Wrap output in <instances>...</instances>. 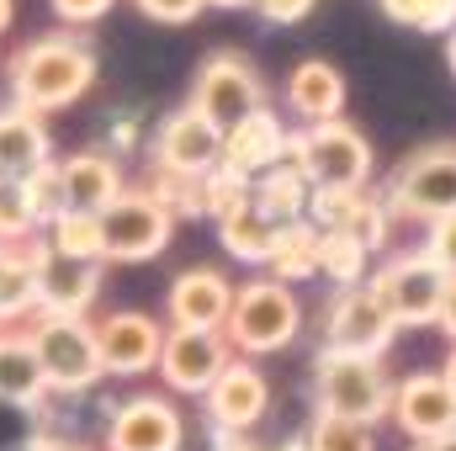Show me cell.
Wrapping results in <instances>:
<instances>
[{"instance_id": "cell-12", "label": "cell", "mask_w": 456, "mask_h": 451, "mask_svg": "<svg viewBox=\"0 0 456 451\" xmlns=\"http://www.w3.org/2000/svg\"><path fill=\"white\" fill-rule=\"evenodd\" d=\"M186 420L165 393H133L107 414V451H181Z\"/></svg>"}, {"instance_id": "cell-3", "label": "cell", "mask_w": 456, "mask_h": 451, "mask_svg": "<svg viewBox=\"0 0 456 451\" xmlns=\"http://www.w3.org/2000/svg\"><path fill=\"white\" fill-rule=\"evenodd\" d=\"M303 330V303L287 282L276 276H255L233 292V314H228L224 335L239 356H271L287 350Z\"/></svg>"}, {"instance_id": "cell-24", "label": "cell", "mask_w": 456, "mask_h": 451, "mask_svg": "<svg viewBox=\"0 0 456 451\" xmlns=\"http://www.w3.org/2000/svg\"><path fill=\"white\" fill-rule=\"evenodd\" d=\"M319 244H324V234L308 224V218H297V224H281V228H276V244H271V260H265V271H271L276 282H287V287H297V282H314V276H319Z\"/></svg>"}, {"instance_id": "cell-38", "label": "cell", "mask_w": 456, "mask_h": 451, "mask_svg": "<svg viewBox=\"0 0 456 451\" xmlns=\"http://www.w3.org/2000/svg\"><path fill=\"white\" fill-rule=\"evenodd\" d=\"M441 377H446V388L456 393V345H452V356H446V366H441Z\"/></svg>"}, {"instance_id": "cell-4", "label": "cell", "mask_w": 456, "mask_h": 451, "mask_svg": "<svg viewBox=\"0 0 456 451\" xmlns=\"http://www.w3.org/2000/svg\"><path fill=\"white\" fill-rule=\"evenodd\" d=\"M281 165H297L308 176V186H340V192H366L371 181V144L361 127L350 122H319L303 133H287V154Z\"/></svg>"}, {"instance_id": "cell-37", "label": "cell", "mask_w": 456, "mask_h": 451, "mask_svg": "<svg viewBox=\"0 0 456 451\" xmlns=\"http://www.w3.org/2000/svg\"><path fill=\"white\" fill-rule=\"evenodd\" d=\"M441 330H446L452 345H456V282L446 287V303H441Z\"/></svg>"}, {"instance_id": "cell-21", "label": "cell", "mask_w": 456, "mask_h": 451, "mask_svg": "<svg viewBox=\"0 0 456 451\" xmlns=\"http://www.w3.org/2000/svg\"><path fill=\"white\" fill-rule=\"evenodd\" d=\"M48 160H53L48 122L37 112H27V107H0V176L27 181Z\"/></svg>"}, {"instance_id": "cell-28", "label": "cell", "mask_w": 456, "mask_h": 451, "mask_svg": "<svg viewBox=\"0 0 456 451\" xmlns=\"http://www.w3.org/2000/svg\"><path fill=\"white\" fill-rule=\"evenodd\" d=\"M319 276H330L335 292L371 282V250L355 234H324V244H319Z\"/></svg>"}, {"instance_id": "cell-43", "label": "cell", "mask_w": 456, "mask_h": 451, "mask_svg": "<svg viewBox=\"0 0 456 451\" xmlns=\"http://www.w3.org/2000/svg\"><path fill=\"white\" fill-rule=\"evenodd\" d=\"M208 5H224V11H239V5H255V0H208Z\"/></svg>"}, {"instance_id": "cell-45", "label": "cell", "mask_w": 456, "mask_h": 451, "mask_svg": "<svg viewBox=\"0 0 456 451\" xmlns=\"http://www.w3.org/2000/svg\"><path fill=\"white\" fill-rule=\"evenodd\" d=\"M414 451H425V447H414Z\"/></svg>"}, {"instance_id": "cell-36", "label": "cell", "mask_w": 456, "mask_h": 451, "mask_svg": "<svg viewBox=\"0 0 456 451\" xmlns=\"http://www.w3.org/2000/svg\"><path fill=\"white\" fill-rule=\"evenodd\" d=\"M48 5H53V16L64 27H91V21H102L112 11L117 0H48Z\"/></svg>"}, {"instance_id": "cell-23", "label": "cell", "mask_w": 456, "mask_h": 451, "mask_svg": "<svg viewBox=\"0 0 456 451\" xmlns=\"http://www.w3.org/2000/svg\"><path fill=\"white\" fill-rule=\"evenodd\" d=\"M48 398V377L37 366V350L27 330L21 335H0V404H16V409H37Z\"/></svg>"}, {"instance_id": "cell-42", "label": "cell", "mask_w": 456, "mask_h": 451, "mask_svg": "<svg viewBox=\"0 0 456 451\" xmlns=\"http://www.w3.org/2000/svg\"><path fill=\"white\" fill-rule=\"evenodd\" d=\"M53 447V441H43V436H37V441H21V447H11V451H48Z\"/></svg>"}, {"instance_id": "cell-11", "label": "cell", "mask_w": 456, "mask_h": 451, "mask_svg": "<svg viewBox=\"0 0 456 451\" xmlns=\"http://www.w3.org/2000/svg\"><path fill=\"white\" fill-rule=\"evenodd\" d=\"M393 335H398V324H393V314L382 308V298L371 292V282L340 287V292L330 298V314H324V345H330V350L377 356V361H382V350L393 345Z\"/></svg>"}, {"instance_id": "cell-41", "label": "cell", "mask_w": 456, "mask_h": 451, "mask_svg": "<svg viewBox=\"0 0 456 451\" xmlns=\"http://www.w3.org/2000/svg\"><path fill=\"white\" fill-rule=\"evenodd\" d=\"M425 451H456V430H452V436H441V441H430Z\"/></svg>"}, {"instance_id": "cell-13", "label": "cell", "mask_w": 456, "mask_h": 451, "mask_svg": "<svg viewBox=\"0 0 456 451\" xmlns=\"http://www.w3.org/2000/svg\"><path fill=\"white\" fill-rule=\"evenodd\" d=\"M224 165V127H213L197 107H175L154 133V170L170 176H208Z\"/></svg>"}, {"instance_id": "cell-39", "label": "cell", "mask_w": 456, "mask_h": 451, "mask_svg": "<svg viewBox=\"0 0 456 451\" xmlns=\"http://www.w3.org/2000/svg\"><path fill=\"white\" fill-rule=\"evenodd\" d=\"M11 21H16V0H0V32H5Z\"/></svg>"}, {"instance_id": "cell-18", "label": "cell", "mask_w": 456, "mask_h": 451, "mask_svg": "<svg viewBox=\"0 0 456 451\" xmlns=\"http://www.w3.org/2000/svg\"><path fill=\"white\" fill-rule=\"evenodd\" d=\"M102 298V260H69V255H43L37 266V314L59 319H86V308Z\"/></svg>"}, {"instance_id": "cell-19", "label": "cell", "mask_w": 456, "mask_h": 451, "mask_svg": "<svg viewBox=\"0 0 456 451\" xmlns=\"http://www.w3.org/2000/svg\"><path fill=\"white\" fill-rule=\"evenodd\" d=\"M281 154H287V127H281V117L271 107L249 112L244 122H233L224 133V165L233 176H244V181H260L265 170H276Z\"/></svg>"}, {"instance_id": "cell-29", "label": "cell", "mask_w": 456, "mask_h": 451, "mask_svg": "<svg viewBox=\"0 0 456 451\" xmlns=\"http://www.w3.org/2000/svg\"><path fill=\"white\" fill-rule=\"evenodd\" d=\"M303 451H377V430H371V425H361V420L319 414V420L308 425Z\"/></svg>"}, {"instance_id": "cell-25", "label": "cell", "mask_w": 456, "mask_h": 451, "mask_svg": "<svg viewBox=\"0 0 456 451\" xmlns=\"http://www.w3.org/2000/svg\"><path fill=\"white\" fill-rule=\"evenodd\" d=\"M255 208L271 218V224H297V218H308V197H314V186H308V176L297 170V165H276V170H265L260 181H255Z\"/></svg>"}, {"instance_id": "cell-9", "label": "cell", "mask_w": 456, "mask_h": 451, "mask_svg": "<svg viewBox=\"0 0 456 451\" xmlns=\"http://www.w3.org/2000/svg\"><path fill=\"white\" fill-rule=\"evenodd\" d=\"M102 234H107V260H127V266L154 260V255H165V244L175 234V213L149 186H138V192H122L102 213Z\"/></svg>"}, {"instance_id": "cell-2", "label": "cell", "mask_w": 456, "mask_h": 451, "mask_svg": "<svg viewBox=\"0 0 456 451\" xmlns=\"http://www.w3.org/2000/svg\"><path fill=\"white\" fill-rule=\"evenodd\" d=\"M314 393H319V414H335V420L377 425L393 414V382L377 356H350L324 345L314 361Z\"/></svg>"}, {"instance_id": "cell-14", "label": "cell", "mask_w": 456, "mask_h": 451, "mask_svg": "<svg viewBox=\"0 0 456 451\" xmlns=\"http://www.w3.org/2000/svg\"><path fill=\"white\" fill-rule=\"evenodd\" d=\"M165 335H170V330H165L154 314H138V308H117L107 319H96V345H102L107 377H143V372H159Z\"/></svg>"}, {"instance_id": "cell-7", "label": "cell", "mask_w": 456, "mask_h": 451, "mask_svg": "<svg viewBox=\"0 0 456 451\" xmlns=\"http://www.w3.org/2000/svg\"><path fill=\"white\" fill-rule=\"evenodd\" d=\"M446 276L414 250V255H393L377 276H371V292L382 298V308L393 314L398 330H425V324H441V303H446Z\"/></svg>"}, {"instance_id": "cell-40", "label": "cell", "mask_w": 456, "mask_h": 451, "mask_svg": "<svg viewBox=\"0 0 456 451\" xmlns=\"http://www.w3.org/2000/svg\"><path fill=\"white\" fill-rule=\"evenodd\" d=\"M446 64H452V75H456V27L446 32Z\"/></svg>"}, {"instance_id": "cell-34", "label": "cell", "mask_w": 456, "mask_h": 451, "mask_svg": "<svg viewBox=\"0 0 456 451\" xmlns=\"http://www.w3.org/2000/svg\"><path fill=\"white\" fill-rule=\"evenodd\" d=\"M446 282H456V213L452 218H441V224H430V234H425V250H419Z\"/></svg>"}, {"instance_id": "cell-32", "label": "cell", "mask_w": 456, "mask_h": 451, "mask_svg": "<svg viewBox=\"0 0 456 451\" xmlns=\"http://www.w3.org/2000/svg\"><path fill=\"white\" fill-rule=\"evenodd\" d=\"M37 213L27 202V186L0 176V244H21V239H37Z\"/></svg>"}, {"instance_id": "cell-26", "label": "cell", "mask_w": 456, "mask_h": 451, "mask_svg": "<svg viewBox=\"0 0 456 451\" xmlns=\"http://www.w3.org/2000/svg\"><path fill=\"white\" fill-rule=\"evenodd\" d=\"M276 228L260 208H255V197L239 208V213H228L224 224H218V244H224L233 260H244V266H265L271 260V244H276Z\"/></svg>"}, {"instance_id": "cell-6", "label": "cell", "mask_w": 456, "mask_h": 451, "mask_svg": "<svg viewBox=\"0 0 456 451\" xmlns=\"http://www.w3.org/2000/svg\"><path fill=\"white\" fill-rule=\"evenodd\" d=\"M387 213L393 218H414V224H441L456 213V144H430V149H414L387 192H382Z\"/></svg>"}, {"instance_id": "cell-22", "label": "cell", "mask_w": 456, "mask_h": 451, "mask_svg": "<svg viewBox=\"0 0 456 451\" xmlns=\"http://www.w3.org/2000/svg\"><path fill=\"white\" fill-rule=\"evenodd\" d=\"M287 107L303 117L308 127L335 122V117L345 112V75L330 59H303V64L287 75Z\"/></svg>"}, {"instance_id": "cell-17", "label": "cell", "mask_w": 456, "mask_h": 451, "mask_svg": "<svg viewBox=\"0 0 456 451\" xmlns=\"http://www.w3.org/2000/svg\"><path fill=\"white\" fill-rule=\"evenodd\" d=\"M233 282H228L218 266H191L170 282L165 292V314H170V330H224L228 314H233Z\"/></svg>"}, {"instance_id": "cell-33", "label": "cell", "mask_w": 456, "mask_h": 451, "mask_svg": "<svg viewBox=\"0 0 456 451\" xmlns=\"http://www.w3.org/2000/svg\"><path fill=\"white\" fill-rule=\"evenodd\" d=\"M21 186H27V202H32V213H37V224H43V228L64 213V176H59V160L37 165Z\"/></svg>"}, {"instance_id": "cell-31", "label": "cell", "mask_w": 456, "mask_h": 451, "mask_svg": "<svg viewBox=\"0 0 456 451\" xmlns=\"http://www.w3.org/2000/svg\"><path fill=\"white\" fill-rule=\"evenodd\" d=\"M387 21L414 27V32H452L456 27V0H377Z\"/></svg>"}, {"instance_id": "cell-16", "label": "cell", "mask_w": 456, "mask_h": 451, "mask_svg": "<svg viewBox=\"0 0 456 451\" xmlns=\"http://www.w3.org/2000/svg\"><path fill=\"white\" fill-rule=\"evenodd\" d=\"M202 404H208L213 430H224V436H244V430H255V425L265 420V409H271V382H265V372H260L249 356H233L228 372L208 388Z\"/></svg>"}, {"instance_id": "cell-44", "label": "cell", "mask_w": 456, "mask_h": 451, "mask_svg": "<svg viewBox=\"0 0 456 451\" xmlns=\"http://www.w3.org/2000/svg\"><path fill=\"white\" fill-rule=\"evenodd\" d=\"M48 451H91V447H69V441H53Z\"/></svg>"}, {"instance_id": "cell-10", "label": "cell", "mask_w": 456, "mask_h": 451, "mask_svg": "<svg viewBox=\"0 0 456 451\" xmlns=\"http://www.w3.org/2000/svg\"><path fill=\"white\" fill-rule=\"evenodd\" d=\"M228 361H233V345L224 330H170L159 350V382L170 393L208 398V388L228 372Z\"/></svg>"}, {"instance_id": "cell-20", "label": "cell", "mask_w": 456, "mask_h": 451, "mask_svg": "<svg viewBox=\"0 0 456 451\" xmlns=\"http://www.w3.org/2000/svg\"><path fill=\"white\" fill-rule=\"evenodd\" d=\"M59 176H64V208L69 213H107L127 192L122 186V165L112 154H102V149H80V154L59 160Z\"/></svg>"}, {"instance_id": "cell-8", "label": "cell", "mask_w": 456, "mask_h": 451, "mask_svg": "<svg viewBox=\"0 0 456 451\" xmlns=\"http://www.w3.org/2000/svg\"><path fill=\"white\" fill-rule=\"evenodd\" d=\"M186 107H197L213 127L228 133L233 122H244L249 112L265 107V86H260V75H255V64L244 53H208L197 80H191V102Z\"/></svg>"}, {"instance_id": "cell-30", "label": "cell", "mask_w": 456, "mask_h": 451, "mask_svg": "<svg viewBox=\"0 0 456 451\" xmlns=\"http://www.w3.org/2000/svg\"><path fill=\"white\" fill-rule=\"evenodd\" d=\"M249 192H255V181L233 176L228 165H218V170H208V176H202V218L224 224L228 213H239V208L249 202Z\"/></svg>"}, {"instance_id": "cell-35", "label": "cell", "mask_w": 456, "mask_h": 451, "mask_svg": "<svg viewBox=\"0 0 456 451\" xmlns=\"http://www.w3.org/2000/svg\"><path fill=\"white\" fill-rule=\"evenodd\" d=\"M149 21H165V27H186L208 11V0H133Z\"/></svg>"}, {"instance_id": "cell-1", "label": "cell", "mask_w": 456, "mask_h": 451, "mask_svg": "<svg viewBox=\"0 0 456 451\" xmlns=\"http://www.w3.org/2000/svg\"><path fill=\"white\" fill-rule=\"evenodd\" d=\"M91 86H96V48L75 32L32 37L11 59V107H27L37 117L75 107Z\"/></svg>"}, {"instance_id": "cell-5", "label": "cell", "mask_w": 456, "mask_h": 451, "mask_svg": "<svg viewBox=\"0 0 456 451\" xmlns=\"http://www.w3.org/2000/svg\"><path fill=\"white\" fill-rule=\"evenodd\" d=\"M32 350L37 366L48 377V393H91L107 366H102V345H96V324L91 319H59V314H37L32 319Z\"/></svg>"}, {"instance_id": "cell-27", "label": "cell", "mask_w": 456, "mask_h": 451, "mask_svg": "<svg viewBox=\"0 0 456 451\" xmlns=\"http://www.w3.org/2000/svg\"><path fill=\"white\" fill-rule=\"evenodd\" d=\"M48 250L53 255H69V260H102L107 266V234H102V213H59L53 224L43 228Z\"/></svg>"}, {"instance_id": "cell-15", "label": "cell", "mask_w": 456, "mask_h": 451, "mask_svg": "<svg viewBox=\"0 0 456 451\" xmlns=\"http://www.w3.org/2000/svg\"><path fill=\"white\" fill-rule=\"evenodd\" d=\"M393 425L414 441L430 447L456 430V393L446 388L441 372H409L403 382H393Z\"/></svg>"}]
</instances>
